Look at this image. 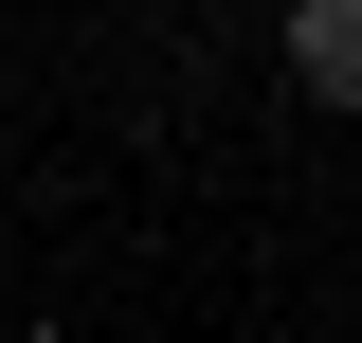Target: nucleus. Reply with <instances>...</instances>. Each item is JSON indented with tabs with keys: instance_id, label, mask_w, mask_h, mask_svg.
Returning a JSON list of instances; mask_svg holds the SVG:
<instances>
[{
	"instance_id": "nucleus-1",
	"label": "nucleus",
	"mask_w": 362,
	"mask_h": 343,
	"mask_svg": "<svg viewBox=\"0 0 362 343\" xmlns=\"http://www.w3.org/2000/svg\"><path fill=\"white\" fill-rule=\"evenodd\" d=\"M290 73L326 109H362V0H290Z\"/></svg>"
}]
</instances>
